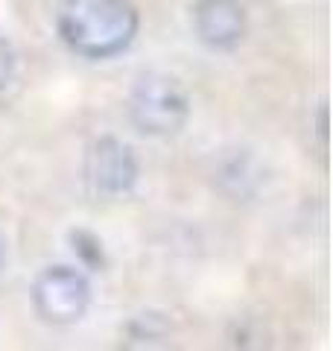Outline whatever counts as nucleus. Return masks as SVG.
Returning a JSON list of instances; mask_svg holds the SVG:
<instances>
[{"mask_svg": "<svg viewBox=\"0 0 333 351\" xmlns=\"http://www.w3.org/2000/svg\"><path fill=\"white\" fill-rule=\"evenodd\" d=\"M56 27L73 53L108 59L135 41L138 12L129 0H62Z\"/></svg>", "mask_w": 333, "mask_h": 351, "instance_id": "1", "label": "nucleus"}, {"mask_svg": "<svg viewBox=\"0 0 333 351\" xmlns=\"http://www.w3.org/2000/svg\"><path fill=\"white\" fill-rule=\"evenodd\" d=\"M129 117L140 135L170 138L184 129L190 117V100L184 85L170 73H143L132 88Z\"/></svg>", "mask_w": 333, "mask_h": 351, "instance_id": "2", "label": "nucleus"}, {"mask_svg": "<svg viewBox=\"0 0 333 351\" xmlns=\"http://www.w3.org/2000/svg\"><path fill=\"white\" fill-rule=\"evenodd\" d=\"M32 304L44 322L73 325L91 304V284L73 267H50L32 284Z\"/></svg>", "mask_w": 333, "mask_h": 351, "instance_id": "3", "label": "nucleus"}, {"mask_svg": "<svg viewBox=\"0 0 333 351\" xmlns=\"http://www.w3.org/2000/svg\"><path fill=\"white\" fill-rule=\"evenodd\" d=\"M85 179L97 193L120 196L138 182V158L120 138H99L85 156Z\"/></svg>", "mask_w": 333, "mask_h": 351, "instance_id": "4", "label": "nucleus"}, {"mask_svg": "<svg viewBox=\"0 0 333 351\" xmlns=\"http://www.w3.org/2000/svg\"><path fill=\"white\" fill-rule=\"evenodd\" d=\"M193 32L208 50H231L246 36V9L240 0H199Z\"/></svg>", "mask_w": 333, "mask_h": 351, "instance_id": "5", "label": "nucleus"}, {"mask_svg": "<svg viewBox=\"0 0 333 351\" xmlns=\"http://www.w3.org/2000/svg\"><path fill=\"white\" fill-rule=\"evenodd\" d=\"M15 76V50L6 38H0V91L12 82Z\"/></svg>", "mask_w": 333, "mask_h": 351, "instance_id": "6", "label": "nucleus"}, {"mask_svg": "<svg viewBox=\"0 0 333 351\" xmlns=\"http://www.w3.org/2000/svg\"><path fill=\"white\" fill-rule=\"evenodd\" d=\"M3 258H6V243H3V237H0V267H3Z\"/></svg>", "mask_w": 333, "mask_h": 351, "instance_id": "7", "label": "nucleus"}]
</instances>
